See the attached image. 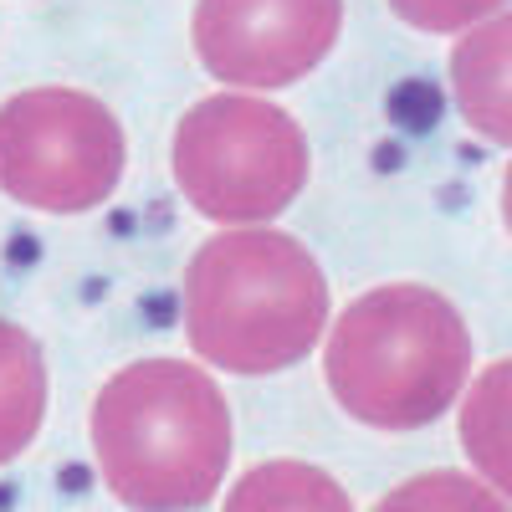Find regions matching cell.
I'll list each match as a JSON object with an SVG mask.
<instances>
[{"mask_svg": "<svg viewBox=\"0 0 512 512\" xmlns=\"http://www.w3.org/2000/svg\"><path fill=\"white\" fill-rule=\"evenodd\" d=\"M103 482L128 507H205L226 482L231 410L185 359H139L93 400Z\"/></svg>", "mask_w": 512, "mask_h": 512, "instance_id": "6da1fadb", "label": "cell"}, {"mask_svg": "<svg viewBox=\"0 0 512 512\" xmlns=\"http://www.w3.org/2000/svg\"><path fill=\"white\" fill-rule=\"evenodd\" d=\"M328 323L323 272L282 231L241 226L195 251L185 272V328L205 364L277 374L297 364Z\"/></svg>", "mask_w": 512, "mask_h": 512, "instance_id": "7a4b0ae2", "label": "cell"}, {"mask_svg": "<svg viewBox=\"0 0 512 512\" xmlns=\"http://www.w3.org/2000/svg\"><path fill=\"white\" fill-rule=\"evenodd\" d=\"M328 390L374 431H415L446 415L472 374V333L441 292L374 287L328 333Z\"/></svg>", "mask_w": 512, "mask_h": 512, "instance_id": "3957f363", "label": "cell"}, {"mask_svg": "<svg viewBox=\"0 0 512 512\" xmlns=\"http://www.w3.org/2000/svg\"><path fill=\"white\" fill-rule=\"evenodd\" d=\"M175 185L221 226L272 221L308 185V139L267 98L216 93L175 128Z\"/></svg>", "mask_w": 512, "mask_h": 512, "instance_id": "277c9868", "label": "cell"}, {"mask_svg": "<svg viewBox=\"0 0 512 512\" xmlns=\"http://www.w3.org/2000/svg\"><path fill=\"white\" fill-rule=\"evenodd\" d=\"M123 128L118 118L72 88H31L0 103V190L11 200L82 216L118 190Z\"/></svg>", "mask_w": 512, "mask_h": 512, "instance_id": "5b68a950", "label": "cell"}, {"mask_svg": "<svg viewBox=\"0 0 512 512\" xmlns=\"http://www.w3.org/2000/svg\"><path fill=\"white\" fill-rule=\"evenodd\" d=\"M344 26V0H200L195 52L236 88H287L308 77Z\"/></svg>", "mask_w": 512, "mask_h": 512, "instance_id": "8992f818", "label": "cell"}, {"mask_svg": "<svg viewBox=\"0 0 512 512\" xmlns=\"http://www.w3.org/2000/svg\"><path fill=\"white\" fill-rule=\"evenodd\" d=\"M507 52H512V21L487 16L466 26V36L451 52L456 103L466 123L492 144H512V93H507Z\"/></svg>", "mask_w": 512, "mask_h": 512, "instance_id": "52a82bcc", "label": "cell"}, {"mask_svg": "<svg viewBox=\"0 0 512 512\" xmlns=\"http://www.w3.org/2000/svg\"><path fill=\"white\" fill-rule=\"evenodd\" d=\"M41 410H47V369L31 344V333L0 318V466L16 461L36 431Z\"/></svg>", "mask_w": 512, "mask_h": 512, "instance_id": "ba28073f", "label": "cell"}, {"mask_svg": "<svg viewBox=\"0 0 512 512\" xmlns=\"http://www.w3.org/2000/svg\"><path fill=\"white\" fill-rule=\"evenodd\" d=\"M507 359H497L466 395V410H461V441L472 451V461L487 472V482L497 492H507Z\"/></svg>", "mask_w": 512, "mask_h": 512, "instance_id": "9c48e42d", "label": "cell"}, {"mask_svg": "<svg viewBox=\"0 0 512 512\" xmlns=\"http://www.w3.org/2000/svg\"><path fill=\"white\" fill-rule=\"evenodd\" d=\"M231 507H349V497L313 466H262L231 492Z\"/></svg>", "mask_w": 512, "mask_h": 512, "instance_id": "30bf717a", "label": "cell"}, {"mask_svg": "<svg viewBox=\"0 0 512 512\" xmlns=\"http://www.w3.org/2000/svg\"><path fill=\"white\" fill-rule=\"evenodd\" d=\"M507 0H390V11L415 31H466L487 16H502Z\"/></svg>", "mask_w": 512, "mask_h": 512, "instance_id": "8fae6325", "label": "cell"}, {"mask_svg": "<svg viewBox=\"0 0 512 512\" xmlns=\"http://www.w3.org/2000/svg\"><path fill=\"white\" fill-rule=\"evenodd\" d=\"M420 502H456V507H502L507 497L497 487H477L466 477H425L400 487L395 497H384V507H420Z\"/></svg>", "mask_w": 512, "mask_h": 512, "instance_id": "7c38bea8", "label": "cell"}]
</instances>
